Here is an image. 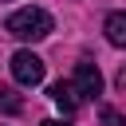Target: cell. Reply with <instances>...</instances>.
Returning a JSON list of instances; mask_svg holds the SVG:
<instances>
[{
    "mask_svg": "<svg viewBox=\"0 0 126 126\" xmlns=\"http://www.w3.org/2000/svg\"><path fill=\"white\" fill-rule=\"evenodd\" d=\"M75 91H79V98H98L102 94V71H98V63H91V59L75 63Z\"/></svg>",
    "mask_w": 126,
    "mask_h": 126,
    "instance_id": "cell-3",
    "label": "cell"
},
{
    "mask_svg": "<svg viewBox=\"0 0 126 126\" xmlns=\"http://www.w3.org/2000/svg\"><path fill=\"white\" fill-rule=\"evenodd\" d=\"M20 110H24V98L12 87H0V114H20Z\"/></svg>",
    "mask_w": 126,
    "mask_h": 126,
    "instance_id": "cell-6",
    "label": "cell"
},
{
    "mask_svg": "<svg viewBox=\"0 0 126 126\" xmlns=\"http://www.w3.org/2000/svg\"><path fill=\"white\" fill-rule=\"evenodd\" d=\"M51 28H55L51 16H47L43 8H32V4H28V8H16V12L4 20V32L16 35L20 43H39V39L51 35Z\"/></svg>",
    "mask_w": 126,
    "mask_h": 126,
    "instance_id": "cell-1",
    "label": "cell"
},
{
    "mask_svg": "<svg viewBox=\"0 0 126 126\" xmlns=\"http://www.w3.org/2000/svg\"><path fill=\"white\" fill-rule=\"evenodd\" d=\"M118 87H126V67H122V71H118Z\"/></svg>",
    "mask_w": 126,
    "mask_h": 126,
    "instance_id": "cell-9",
    "label": "cell"
},
{
    "mask_svg": "<svg viewBox=\"0 0 126 126\" xmlns=\"http://www.w3.org/2000/svg\"><path fill=\"white\" fill-rule=\"evenodd\" d=\"M102 32H106V39L114 47H126V12H110L106 24H102Z\"/></svg>",
    "mask_w": 126,
    "mask_h": 126,
    "instance_id": "cell-5",
    "label": "cell"
},
{
    "mask_svg": "<svg viewBox=\"0 0 126 126\" xmlns=\"http://www.w3.org/2000/svg\"><path fill=\"white\" fill-rule=\"evenodd\" d=\"M98 118H102V126H126V118H122L114 106H102V110H98Z\"/></svg>",
    "mask_w": 126,
    "mask_h": 126,
    "instance_id": "cell-7",
    "label": "cell"
},
{
    "mask_svg": "<svg viewBox=\"0 0 126 126\" xmlns=\"http://www.w3.org/2000/svg\"><path fill=\"white\" fill-rule=\"evenodd\" d=\"M39 126H71V122H55V118H47V122H39Z\"/></svg>",
    "mask_w": 126,
    "mask_h": 126,
    "instance_id": "cell-8",
    "label": "cell"
},
{
    "mask_svg": "<svg viewBox=\"0 0 126 126\" xmlns=\"http://www.w3.org/2000/svg\"><path fill=\"white\" fill-rule=\"evenodd\" d=\"M12 79L20 87H39L43 83V59L35 51H16L12 55Z\"/></svg>",
    "mask_w": 126,
    "mask_h": 126,
    "instance_id": "cell-2",
    "label": "cell"
},
{
    "mask_svg": "<svg viewBox=\"0 0 126 126\" xmlns=\"http://www.w3.org/2000/svg\"><path fill=\"white\" fill-rule=\"evenodd\" d=\"M47 94H51V102H55L63 114H75V110H79V102H83V98H79V91H75V83H51V87H47Z\"/></svg>",
    "mask_w": 126,
    "mask_h": 126,
    "instance_id": "cell-4",
    "label": "cell"
}]
</instances>
